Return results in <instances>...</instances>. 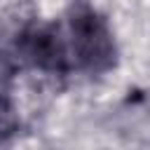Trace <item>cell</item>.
Instances as JSON below:
<instances>
[{
  "label": "cell",
  "mask_w": 150,
  "mask_h": 150,
  "mask_svg": "<svg viewBox=\"0 0 150 150\" xmlns=\"http://www.w3.org/2000/svg\"><path fill=\"white\" fill-rule=\"evenodd\" d=\"M70 52L77 66L87 73L101 75L117 66V42L101 12L87 2H75L68 12Z\"/></svg>",
  "instance_id": "cell-1"
},
{
  "label": "cell",
  "mask_w": 150,
  "mask_h": 150,
  "mask_svg": "<svg viewBox=\"0 0 150 150\" xmlns=\"http://www.w3.org/2000/svg\"><path fill=\"white\" fill-rule=\"evenodd\" d=\"M16 52L23 61H28L33 68H40L45 73L63 75L70 68L68 47L54 23L33 21L16 35Z\"/></svg>",
  "instance_id": "cell-2"
},
{
  "label": "cell",
  "mask_w": 150,
  "mask_h": 150,
  "mask_svg": "<svg viewBox=\"0 0 150 150\" xmlns=\"http://www.w3.org/2000/svg\"><path fill=\"white\" fill-rule=\"evenodd\" d=\"M14 75H16V66L14 61L0 52V105H9V94L14 87Z\"/></svg>",
  "instance_id": "cell-3"
},
{
  "label": "cell",
  "mask_w": 150,
  "mask_h": 150,
  "mask_svg": "<svg viewBox=\"0 0 150 150\" xmlns=\"http://www.w3.org/2000/svg\"><path fill=\"white\" fill-rule=\"evenodd\" d=\"M16 129V117L12 115L9 105H0V138H7Z\"/></svg>",
  "instance_id": "cell-4"
}]
</instances>
